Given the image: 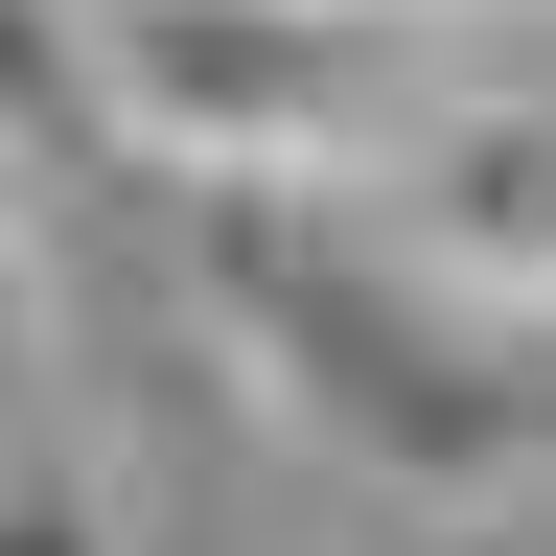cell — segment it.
<instances>
[{
	"label": "cell",
	"mask_w": 556,
	"mask_h": 556,
	"mask_svg": "<svg viewBox=\"0 0 556 556\" xmlns=\"http://www.w3.org/2000/svg\"><path fill=\"white\" fill-rule=\"evenodd\" d=\"M186 302L255 371V417L325 441L348 486L510 510V486L556 464V325L464 302L441 255H394L371 186H186Z\"/></svg>",
	"instance_id": "6da1fadb"
},
{
	"label": "cell",
	"mask_w": 556,
	"mask_h": 556,
	"mask_svg": "<svg viewBox=\"0 0 556 556\" xmlns=\"http://www.w3.org/2000/svg\"><path fill=\"white\" fill-rule=\"evenodd\" d=\"M93 24V139L163 186H348L441 93V0H70Z\"/></svg>",
	"instance_id": "7a4b0ae2"
},
{
	"label": "cell",
	"mask_w": 556,
	"mask_h": 556,
	"mask_svg": "<svg viewBox=\"0 0 556 556\" xmlns=\"http://www.w3.org/2000/svg\"><path fill=\"white\" fill-rule=\"evenodd\" d=\"M348 186H371V232L441 255L464 302L556 325V70H464V47H441V93H417Z\"/></svg>",
	"instance_id": "3957f363"
},
{
	"label": "cell",
	"mask_w": 556,
	"mask_h": 556,
	"mask_svg": "<svg viewBox=\"0 0 556 556\" xmlns=\"http://www.w3.org/2000/svg\"><path fill=\"white\" fill-rule=\"evenodd\" d=\"M70 163H116L93 139V24H70V0H0V186H70Z\"/></svg>",
	"instance_id": "277c9868"
},
{
	"label": "cell",
	"mask_w": 556,
	"mask_h": 556,
	"mask_svg": "<svg viewBox=\"0 0 556 556\" xmlns=\"http://www.w3.org/2000/svg\"><path fill=\"white\" fill-rule=\"evenodd\" d=\"M0 556H139L116 533V464L93 441H70V417L24 394V417H0Z\"/></svg>",
	"instance_id": "5b68a950"
},
{
	"label": "cell",
	"mask_w": 556,
	"mask_h": 556,
	"mask_svg": "<svg viewBox=\"0 0 556 556\" xmlns=\"http://www.w3.org/2000/svg\"><path fill=\"white\" fill-rule=\"evenodd\" d=\"M441 24H510V0H441Z\"/></svg>",
	"instance_id": "8992f818"
}]
</instances>
